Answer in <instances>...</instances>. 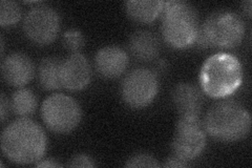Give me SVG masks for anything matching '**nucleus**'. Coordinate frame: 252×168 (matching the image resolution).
<instances>
[{
  "mask_svg": "<svg viewBox=\"0 0 252 168\" xmlns=\"http://www.w3.org/2000/svg\"><path fill=\"white\" fill-rule=\"evenodd\" d=\"M46 148V134L42 127L34 120L18 118L2 131V154L13 163L36 164L42 160Z\"/></svg>",
  "mask_w": 252,
  "mask_h": 168,
  "instance_id": "f257e3e1",
  "label": "nucleus"
},
{
  "mask_svg": "<svg viewBox=\"0 0 252 168\" xmlns=\"http://www.w3.org/2000/svg\"><path fill=\"white\" fill-rule=\"evenodd\" d=\"M243 78L240 60L232 54L220 52L210 56L203 63L200 86L208 97L224 99L239 90Z\"/></svg>",
  "mask_w": 252,
  "mask_h": 168,
  "instance_id": "f03ea898",
  "label": "nucleus"
},
{
  "mask_svg": "<svg viewBox=\"0 0 252 168\" xmlns=\"http://www.w3.org/2000/svg\"><path fill=\"white\" fill-rule=\"evenodd\" d=\"M207 134L220 142H236L246 138L251 130V116L242 104L233 100L215 103L203 121Z\"/></svg>",
  "mask_w": 252,
  "mask_h": 168,
  "instance_id": "7ed1b4c3",
  "label": "nucleus"
},
{
  "mask_svg": "<svg viewBox=\"0 0 252 168\" xmlns=\"http://www.w3.org/2000/svg\"><path fill=\"white\" fill-rule=\"evenodd\" d=\"M163 39L173 49H186L195 43L200 26L194 7L182 0L165 1L162 11Z\"/></svg>",
  "mask_w": 252,
  "mask_h": 168,
  "instance_id": "20e7f679",
  "label": "nucleus"
},
{
  "mask_svg": "<svg viewBox=\"0 0 252 168\" xmlns=\"http://www.w3.org/2000/svg\"><path fill=\"white\" fill-rule=\"evenodd\" d=\"M245 36V22L238 14L229 11L212 13L200 27L195 43L202 49H234Z\"/></svg>",
  "mask_w": 252,
  "mask_h": 168,
  "instance_id": "39448f33",
  "label": "nucleus"
},
{
  "mask_svg": "<svg viewBox=\"0 0 252 168\" xmlns=\"http://www.w3.org/2000/svg\"><path fill=\"white\" fill-rule=\"evenodd\" d=\"M41 117L51 132L59 134L72 133L80 124L82 110L77 100L64 94H53L41 106Z\"/></svg>",
  "mask_w": 252,
  "mask_h": 168,
  "instance_id": "423d86ee",
  "label": "nucleus"
},
{
  "mask_svg": "<svg viewBox=\"0 0 252 168\" xmlns=\"http://www.w3.org/2000/svg\"><path fill=\"white\" fill-rule=\"evenodd\" d=\"M159 92V79L154 70L139 67L130 70L121 84V97L130 108L148 106Z\"/></svg>",
  "mask_w": 252,
  "mask_h": 168,
  "instance_id": "0eeeda50",
  "label": "nucleus"
},
{
  "mask_svg": "<svg viewBox=\"0 0 252 168\" xmlns=\"http://www.w3.org/2000/svg\"><path fill=\"white\" fill-rule=\"evenodd\" d=\"M206 144L207 133L201 118H179L171 143L173 155L191 162L203 154Z\"/></svg>",
  "mask_w": 252,
  "mask_h": 168,
  "instance_id": "6e6552de",
  "label": "nucleus"
},
{
  "mask_svg": "<svg viewBox=\"0 0 252 168\" xmlns=\"http://www.w3.org/2000/svg\"><path fill=\"white\" fill-rule=\"evenodd\" d=\"M60 16L56 10L45 4H38L27 13L23 31L32 42L49 45L56 40L60 32Z\"/></svg>",
  "mask_w": 252,
  "mask_h": 168,
  "instance_id": "1a4fd4ad",
  "label": "nucleus"
},
{
  "mask_svg": "<svg viewBox=\"0 0 252 168\" xmlns=\"http://www.w3.org/2000/svg\"><path fill=\"white\" fill-rule=\"evenodd\" d=\"M60 79L62 87L68 91L84 90L91 82L92 67L81 53H72L61 60Z\"/></svg>",
  "mask_w": 252,
  "mask_h": 168,
  "instance_id": "9d476101",
  "label": "nucleus"
},
{
  "mask_svg": "<svg viewBox=\"0 0 252 168\" xmlns=\"http://www.w3.org/2000/svg\"><path fill=\"white\" fill-rule=\"evenodd\" d=\"M1 75L9 85L25 87L35 76L34 63L26 54H10L2 59Z\"/></svg>",
  "mask_w": 252,
  "mask_h": 168,
  "instance_id": "9b49d317",
  "label": "nucleus"
},
{
  "mask_svg": "<svg viewBox=\"0 0 252 168\" xmlns=\"http://www.w3.org/2000/svg\"><path fill=\"white\" fill-rule=\"evenodd\" d=\"M128 55L122 47L108 45L100 49L94 56V67L105 79H116L122 76L128 67Z\"/></svg>",
  "mask_w": 252,
  "mask_h": 168,
  "instance_id": "f8f14e48",
  "label": "nucleus"
},
{
  "mask_svg": "<svg viewBox=\"0 0 252 168\" xmlns=\"http://www.w3.org/2000/svg\"><path fill=\"white\" fill-rule=\"evenodd\" d=\"M203 92L192 83H179L171 93L172 103L180 117L200 118L204 104Z\"/></svg>",
  "mask_w": 252,
  "mask_h": 168,
  "instance_id": "ddd939ff",
  "label": "nucleus"
},
{
  "mask_svg": "<svg viewBox=\"0 0 252 168\" xmlns=\"http://www.w3.org/2000/svg\"><path fill=\"white\" fill-rule=\"evenodd\" d=\"M129 51L141 61H152L160 53V40L153 32L140 30L129 38Z\"/></svg>",
  "mask_w": 252,
  "mask_h": 168,
  "instance_id": "4468645a",
  "label": "nucleus"
},
{
  "mask_svg": "<svg viewBox=\"0 0 252 168\" xmlns=\"http://www.w3.org/2000/svg\"><path fill=\"white\" fill-rule=\"evenodd\" d=\"M164 2L160 0H131L125 2V11L132 20L149 23L162 14Z\"/></svg>",
  "mask_w": 252,
  "mask_h": 168,
  "instance_id": "2eb2a0df",
  "label": "nucleus"
},
{
  "mask_svg": "<svg viewBox=\"0 0 252 168\" xmlns=\"http://www.w3.org/2000/svg\"><path fill=\"white\" fill-rule=\"evenodd\" d=\"M61 60L56 57L43 58L38 67V80L41 87L46 91L62 89L60 79Z\"/></svg>",
  "mask_w": 252,
  "mask_h": 168,
  "instance_id": "dca6fc26",
  "label": "nucleus"
},
{
  "mask_svg": "<svg viewBox=\"0 0 252 168\" xmlns=\"http://www.w3.org/2000/svg\"><path fill=\"white\" fill-rule=\"evenodd\" d=\"M38 105V100L33 91L20 87L11 97L10 106L13 113L20 118H29L33 115Z\"/></svg>",
  "mask_w": 252,
  "mask_h": 168,
  "instance_id": "f3484780",
  "label": "nucleus"
},
{
  "mask_svg": "<svg viewBox=\"0 0 252 168\" xmlns=\"http://www.w3.org/2000/svg\"><path fill=\"white\" fill-rule=\"evenodd\" d=\"M22 17L21 6L12 0H2L0 2V26L10 28L15 26Z\"/></svg>",
  "mask_w": 252,
  "mask_h": 168,
  "instance_id": "a211bd4d",
  "label": "nucleus"
},
{
  "mask_svg": "<svg viewBox=\"0 0 252 168\" xmlns=\"http://www.w3.org/2000/svg\"><path fill=\"white\" fill-rule=\"evenodd\" d=\"M63 45L66 50L72 53H79L85 44V38L79 30L70 29L66 31L62 37Z\"/></svg>",
  "mask_w": 252,
  "mask_h": 168,
  "instance_id": "6ab92c4d",
  "label": "nucleus"
},
{
  "mask_svg": "<svg viewBox=\"0 0 252 168\" xmlns=\"http://www.w3.org/2000/svg\"><path fill=\"white\" fill-rule=\"evenodd\" d=\"M126 167L139 168V167H159L160 163L158 160L149 154L139 153L132 155L125 163Z\"/></svg>",
  "mask_w": 252,
  "mask_h": 168,
  "instance_id": "aec40b11",
  "label": "nucleus"
},
{
  "mask_svg": "<svg viewBox=\"0 0 252 168\" xmlns=\"http://www.w3.org/2000/svg\"><path fill=\"white\" fill-rule=\"evenodd\" d=\"M68 167H94V160L86 154H78L69 160Z\"/></svg>",
  "mask_w": 252,
  "mask_h": 168,
  "instance_id": "412c9836",
  "label": "nucleus"
},
{
  "mask_svg": "<svg viewBox=\"0 0 252 168\" xmlns=\"http://www.w3.org/2000/svg\"><path fill=\"white\" fill-rule=\"evenodd\" d=\"M189 166H190V162L186 161V160L175 155H172L170 158L165 160V162L163 164V167L166 168H183Z\"/></svg>",
  "mask_w": 252,
  "mask_h": 168,
  "instance_id": "4be33fe9",
  "label": "nucleus"
},
{
  "mask_svg": "<svg viewBox=\"0 0 252 168\" xmlns=\"http://www.w3.org/2000/svg\"><path fill=\"white\" fill-rule=\"evenodd\" d=\"M11 108L10 106V101L6 99L5 95L2 93L1 94V99H0V111H1V122H4V120L6 118V114L9 109Z\"/></svg>",
  "mask_w": 252,
  "mask_h": 168,
  "instance_id": "5701e85b",
  "label": "nucleus"
},
{
  "mask_svg": "<svg viewBox=\"0 0 252 168\" xmlns=\"http://www.w3.org/2000/svg\"><path fill=\"white\" fill-rule=\"evenodd\" d=\"M35 165L37 167H60V166H62L59 162H57L56 160H54V159H45V160L42 159Z\"/></svg>",
  "mask_w": 252,
  "mask_h": 168,
  "instance_id": "b1692460",
  "label": "nucleus"
},
{
  "mask_svg": "<svg viewBox=\"0 0 252 168\" xmlns=\"http://www.w3.org/2000/svg\"><path fill=\"white\" fill-rule=\"evenodd\" d=\"M251 6H252V3L250 0H248V1H244L242 3V10L244 12V14H246V16L248 18L251 17Z\"/></svg>",
  "mask_w": 252,
  "mask_h": 168,
  "instance_id": "393cba45",
  "label": "nucleus"
}]
</instances>
